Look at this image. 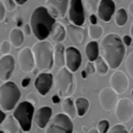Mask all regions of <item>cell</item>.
<instances>
[{
  "label": "cell",
  "mask_w": 133,
  "mask_h": 133,
  "mask_svg": "<svg viewBox=\"0 0 133 133\" xmlns=\"http://www.w3.org/2000/svg\"><path fill=\"white\" fill-rule=\"evenodd\" d=\"M6 117H7V116H6L5 112L0 109V125H2V124L4 123V121L6 119Z\"/></svg>",
  "instance_id": "7bdbcfd3"
},
{
  "label": "cell",
  "mask_w": 133,
  "mask_h": 133,
  "mask_svg": "<svg viewBox=\"0 0 133 133\" xmlns=\"http://www.w3.org/2000/svg\"><path fill=\"white\" fill-rule=\"evenodd\" d=\"M52 102H53L54 104H58V103L60 102V97H59L58 95H54V96L52 97Z\"/></svg>",
  "instance_id": "ee69618b"
},
{
  "label": "cell",
  "mask_w": 133,
  "mask_h": 133,
  "mask_svg": "<svg viewBox=\"0 0 133 133\" xmlns=\"http://www.w3.org/2000/svg\"><path fill=\"white\" fill-rule=\"evenodd\" d=\"M18 63L21 71L24 73H29L33 71V69L35 68V62H34V56L32 50L30 48L25 47L19 52Z\"/></svg>",
  "instance_id": "4fadbf2b"
},
{
  "label": "cell",
  "mask_w": 133,
  "mask_h": 133,
  "mask_svg": "<svg viewBox=\"0 0 133 133\" xmlns=\"http://www.w3.org/2000/svg\"><path fill=\"white\" fill-rule=\"evenodd\" d=\"M15 58L12 55H2L0 57V81H9L15 70Z\"/></svg>",
  "instance_id": "2e32d148"
},
{
  "label": "cell",
  "mask_w": 133,
  "mask_h": 133,
  "mask_svg": "<svg viewBox=\"0 0 133 133\" xmlns=\"http://www.w3.org/2000/svg\"><path fill=\"white\" fill-rule=\"evenodd\" d=\"M34 56L35 69L42 72H48L54 64V47L48 41H39L35 43L32 48Z\"/></svg>",
  "instance_id": "3957f363"
},
{
  "label": "cell",
  "mask_w": 133,
  "mask_h": 133,
  "mask_svg": "<svg viewBox=\"0 0 133 133\" xmlns=\"http://www.w3.org/2000/svg\"><path fill=\"white\" fill-rule=\"evenodd\" d=\"M81 62L82 57L80 51L76 47H68L65 49V68L72 73H75L78 71Z\"/></svg>",
  "instance_id": "5bb4252c"
},
{
  "label": "cell",
  "mask_w": 133,
  "mask_h": 133,
  "mask_svg": "<svg viewBox=\"0 0 133 133\" xmlns=\"http://www.w3.org/2000/svg\"><path fill=\"white\" fill-rule=\"evenodd\" d=\"M109 83H110V87L117 95H122L127 90V88L129 86V79L124 72L115 71L111 75V77L109 79Z\"/></svg>",
  "instance_id": "9a60e30c"
},
{
  "label": "cell",
  "mask_w": 133,
  "mask_h": 133,
  "mask_svg": "<svg viewBox=\"0 0 133 133\" xmlns=\"http://www.w3.org/2000/svg\"><path fill=\"white\" fill-rule=\"evenodd\" d=\"M23 33L25 35H30L32 33V30H31V27H30V24H24L23 25Z\"/></svg>",
  "instance_id": "f35d334b"
},
{
  "label": "cell",
  "mask_w": 133,
  "mask_h": 133,
  "mask_svg": "<svg viewBox=\"0 0 133 133\" xmlns=\"http://www.w3.org/2000/svg\"><path fill=\"white\" fill-rule=\"evenodd\" d=\"M75 105L77 109V114L79 117H82L85 115V113L89 109V101L84 97H79L75 100Z\"/></svg>",
  "instance_id": "484cf974"
},
{
  "label": "cell",
  "mask_w": 133,
  "mask_h": 133,
  "mask_svg": "<svg viewBox=\"0 0 133 133\" xmlns=\"http://www.w3.org/2000/svg\"><path fill=\"white\" fill-rule=\"evenodd\" d=\"M4 17H5V6H4L3 2L0 1V22L3 21Z\"/></svg>",
  "instance_id": "ab89813d"
},
{
  "label": "cell",
  "mask_w": 133,
  "mask_h": 133,
  "mask_svg": "<svg viewBox=\"0 0 133 133\" xmlns=\"http://www.w3.org/2000/svg\"><path fill=\"white\" fill-rule=\"evenodd\" d=\"M81 77H82L83 79H85V78L87 77V73L85 72V70H83V71L81 72Z\"/></svg>",
  "instance_id": "7dc6e473"
},
{
  "label": "cell",
  "mask_w": 133,
  "mask_h": 133,
  "mask_svg": "<svg viewBox=\"0 0 133 133\" xmlns=\"http://www.w3.org/2000/svg\"><path fill=\"white\" fill-rule=\"evenodd\" d=\"M108 133H129V132L123 124H116V125H113L110 128Z\"/></svg>",
  "instance_id": "d6a6232c"
},
{
  "label": "cell",
  "mask_w": 133,
  "mask_h": 133,
  "mask_svg": "<svg viewBox=\"0 0 133 133\" xmlns=\"http://www.w3.org/2000/svg\"><path fill=\"white\" fill-rule=\"evenodd\" d=\"M127 20H128V14H127V10L125 8H118L114 15V21H115V24L119 27L124 26L126 23H127Z\"/></svg>",
  "instance_id": "83f0119b"
},
{
  "label": "cell",
  "mask_w": 133,
  "mask_h": 133,
  "mask_svg": "<svg viewBox=\"0 0 133 133\" xmlns=\"http://www.w3.org/2000/svg\"><path fill=\"white\" fill-rule=\"evenodd\" d=\"M100 2H101V0H84L83 4H84V7L90 14H95L96 11H98Z\"/></svg>",
  "instance_id": "f546056e"
},
{
  "label": "cell",
  "mask_w": 133,
  "mask_h": 133,
  "mask_svg": "<svg viewBox=\"0 0 133 133\" xmlns=\"http://www.w3.org/2000/svg\"><path fill=\"white\" fill-rule=\"evenodd\" d=\"M100 54V46L96 41L89 42L85 47V55L88 59V61L94 62Z\"/></svg>",
  "instance_id": "cb8c5ba5"
},
{
  "label": "cell",
  "mask_w": 133,
  "mask_h": 133,
  "mask_svg": "<svg viewBox=\"0 0 133 133\" xmlns=\"http://www.w3.org/2000/svg\"><path fill=\"white\" fill-rule=\"evenodd\" d=\"M115 116L121 124L129 122L133 117V102L129 98H122L118 100L115 109Z\"/></svg>",
  "instance_id": "ba28073f"
},
{
  "label": "cell",
  "mask_w": 133,
  "mask_h": 133,
  "mask_svg": "<svg viewBox=\"0 0 133 133\" xmlns=\"http://www.w3.org/2000/svg\"><path fill=\"white\" fill-rule=\"evenodd\" d=\"M46 8L49 14L54 18H63L69 10L70 1L69 0H46Z\"/></svg>",
  "instance_id": "8fae6325"
},
{
  "label": "cell",
  "mask_w": 133,
  "mask_h": 133,
  "mask_svg": "<svg viewBox=\"0 0 133 133\" xmlns=\"http://www.w3.org/2000/svg\"><path fill=\"white\" fill-rule=\"evenodd\" d=\"M24 42V33L21 29L19 28H14L10 30V33H9V43L16 47V48H19L22 46Z\"/></svg>",
  "instance_id": "d4e9b609"
},
{
  "label": "cell",
  "mask_w": 133,
  "mask_h": 133,
  "mask_svg": "<svg viewBox=\"0 0 133 133\" xmlns=\"http://www.w3.org/2000/svg\"><path fill=\"white\" fill-rule=\"evenodd\" d=\"M3 131L5 133H23V129L21 128L18 121L14 117V115H8L4 123L2 124Z\"/></svg>",
  "instance_id": "44dd1931"
},
{
  "label": "cell",
  "mask_w": 133,
  "mask_h": 133,
  "mask_svg": "<svg viewBox=\"0 0 133 133\" xmlns=\"http://www.w3.org/2000/svg\"><path fill=\"white\" fill-rule=\"evenodd\" d=\"M100 55L106 61L109 69H117L126 55L123 39L116 33H108L105 35L100 43Z\"/></svg>",
  "instance_id": "6da1fadb"
},
{
  "label": "cell",
  "mask_w": 133,
  "mask_h": 133,
  "mask_svg": "<svg viewBox=\"0 0 133 133\" xmlns=\"http://www.w3.org/2000/svg\"><path fill=\"white\" fill-rule=\"evenodd\" d=\"M94 64H95V68H96V73L100 76H105L107 73H108V70H109V66L108 64L106 63V61L101 57L99 56L95 61H94Z\"/></svg>",
  "instance_id": "4316f807"
},
{
  "label": "cell",
  "mask_w": 133,
  "mask_h": 133,
  "mask_svg": "<svg viewBox=\"0 0 133 133\" xmlns=\"http://www.w3.org/2000/svg\"><path fill=\"white\" fill-rule=\"evenodd\" d=\"M45 133H74L73 121L64 113H56L45 128Z\"/></svg>",
  "instance_id": "52a82bcc"
},
{
  "label": "cell",
  "mask_w": 133,
  "mask_h": 133,
  "mask_svg": "<svg viewBox=\"0 0 133 133\" xmlns=\"http://www.w3.org/2000/svg\"><path fill=\"white\" fill-rule=\"evenodd\" d=\"M97 130L99 133H108L110 130V124L107 119H101L97 125Z\"/></svg>",
  "instance_id": "1f68e13d"
},
{
  "label": "cell",
  "mask_w": 133,
  "mask_h": 133,
  "mask_svg": "<svg viewBox=\"0 0 133 133\" xmlns=\"http://www.w3.org/2000/svg\"><path fill=\"white\" fill-rule=\"evenodd\" d=\"M129 133H133V127L131 128V130H130V132H129Z\"/></svg>",
  "instance_id": "681fc988"
},
{
  "label": "cell",
  "mask_w": 133,
  "mask_h": 133,
  "mask_svg": "<svg viewBox=\"0 0 133 133\" xmlns=\"http://www.w3.org/2000/svg\"><path fill=\"white\" fill-rule=\"evenodd\" d=\"M123 43H124V45L125 46H131L132 45V42H133V39H132V37L130 36V35H128V34H126V35H124L123 36Z\"/></svg>",
  "instance_id": "74e56055"
},
{
  "label": "cell",
  "mask_w": 133,
  "mask_h": 133,
  "mask_svg": "<svg viewBox=\"0 0 133 133\" xmlns=\"http://www.w3.org/2000/svg\"><path fill=\"white\" fill-rule=\"evenodd\" d=\"M89 22L91 25H97V22H98V18L95 14H90L89 16Z\"/></svg>",
  "instance_id": "60d3db41"
},
{
  "label": "cell",
  "mask_w": 133,
  "mask_h": 133,
  "mask_svg": "<svg viewBox=\"0 0 133 133\" xmlns=\"http://www.w3.org/2000/svg\"><path fill=\"white\" fill-rule=\"evenodd\" d=\"M53 84H54V77L52 76V74L48 72L39 73L34 80V87L41 96H46L50 91Z\"/></svg>",
  "instance_id": "7c38bea8"
},
{
  "label": "cell",
  "mask_w": 133,
  "mask_h": 133,
  "mask_svg": "<svg viewBox=\"0 0 133 133\" xmlns=\"http://www.w3.org/2000/svg\"><path fill=\"white\" fill-rule=\"evenodd\" d=\"M65 35H66L65 27L60 23H56L50 33V39L54 42L55 44H57V43L62 42L65 38Z\"/></svg>",
  "instance_id": "603a6c76"
},
{
  "label": "cell",
  "mask_w": 133,
  "mask_h": 133,
  "mask_svg": "<svg viewBox=\"0 0 133 133\" xmlns=\"http://www.w3.org/2000/svg\"><path fill=\"white\" fill-rule=\"evenodd\" d=\"M54 88L60 98H70L76 90V78L65 66L60 68L54 77Z\"/></svg>",
  "instance_id": "277c9868"
},
{
  "label": "cell",
  "mask_w": 133,
  "mask_h": 133,
  "mask_svg": "<svg viewBox=\"0 0 133 133\" xmlns=\"http://www.w3.org/2000/svg\"><path fill=\"white\" fill-rule=\"evenodd\" d=\"M125 66H126V70H127L129 76L133 79V52L129 53V55L126 57Z\"/></svg>",
  "instance_id": "4dcf8cb0"
},
{
  "label": "cell",
  "mask_w": 133,
  "mask_h": 133,
  "mask_svg": "<svg viewBox=\"0 0 133 133\" xmlns=\"http://www.w3.org/2000/svg\"><path fill=\"white\" fill-rule=\"evenodd\" d=\"M26 101L29 102L30 104H32L34 107H36V105L38 104V96L35 92H29L26 97Z\"/></svg>",
  "instance_id": "e575fe53"
},
{
  "label": "cell",
  "mask_w": 133,
  "mask_h": 133,
  "mask_svg": "<svg viewBox=\"0 0 133 133\" xmlns=\"http://www.w3.org/2000/svg\"><path fill=\"white\" fill-rule=\"evenodd\" d=\"M0 133H5V132H4L3 130H0Z\"/></svg>",
  "instance_id": "f907efd6"
},
{
  "label": "cell",
  "mask_w": 133,
  "mask_h": 133,
  "mask_svg": "<svg viewBox=\"0 0 133 133\" xmlns=\"http://www.w3.org/2000/svg\"><path fill=\"white\" fill-rule=\"evenodd\" d=\"M34 106L27 101H23L17 105L14 110V117L18 121L24 132H28L31 129L32 119L34 116Z\"/></svg>",
  "instance_id": "8992f818"
},
{
  "label": "cell",
  "mask_w": 133,
  "mask_h": 133,
  "mask_svg": "<svg viewBox=\"0 0 133 133\" xmlns=\"http://www.w3.org/2000/svg\"><path fill=\"white\" fill-rule=\"evenodd\" d=\"M131 94H132V96H133V88H132V90H131Z\"/></svg>",
  "instance_id": "816d5d0a"
},
{
  "label": "cell",
  "mask_w": 133,
  "mask_h": 133,
  "mask_svg": "<svg viewBox=\"0 0 133 133\" xmlns=\"http://www.w3.org/2000/svg\"><path fill=\"white\" fill-rule=\"evenodd\" d=\"M29 83H30V78H29V77H26V78H24V79L22 80L21 85H22V87H27V86L29 85Z\"/></svg>",
  "instance_id": "b9f144b4"
},
{
  "label": "cell",
  "mask_w": 133,
  "mask_h": 133,
  "mask_svg": "<svg viewBox=\"0 0 133 133\" xmlns=\"http://www.w3.org/2000/svg\"><path fill=\"white\" fill-rule=\"evenodd\" d=\"M103 34V28L100 25H90L88 27V36L91 41L99 39Z\"/></svg>",
  "instance_id": "f1b7e54d"
},
{
  "label": "cell",
  "mask_w": 133,
  "mask_h": 133,
  "mask_svg": "<svg viewBox=\"0 0 133 133\" xmlns=\"http://www.w3.org/2000/svg\"><path fill=\"white\" fill-rule=\"evenodd\" d=\"M74 133H78V132H74Z\"/></svg>",
  "instance_id": "f5cc1de1"
},
{
  "label": "cell",
  "mask_w": 133,
  "mask_h": 133,
  "mask_svg": "<svg viewBox=\"0 0 133 133\" xmlns=\"http://www.w3.org/2000/svg\"><path fill=\"white\" fill-rule=\"evenodd\" d=\"M10 43L6 39L2 41L1 44H0V52L2 55H8L9 52H10Z\"/></svg>",
  "instance_id": "836d02e7"
},
{
  "label": "cell",
  "mask_w": 133,
  "mask_h": 133,
  "mask_svg": "<svg viewBox=\"0 0 133 133\" xmlns=\"http://www.w3.org/2000/svg\"><path fill=\"white\" fill-rule=\"evenodd\" d=\"M118 100V95L111 87H104L99 94L100 105L107 112H110L115 109Z\"/></svg>",
  "instance_id": "30bf717a"
},
{
  "label": "cell",
  "mask_w": 133,
  "mask_h": 133,
  "mask_svg": "<svg viewBox=\"0 0 133 133\" xmlns=\"http://www.w3.org/2000/svg\"><path fill=\"white\" fill-rule=\"evenodd\" d=\"M61 109H62V113L68 115L72 121L75 117L78 116L76 105H75V101L71 97L70 98H65V99L62 100V102H61Z\"/></svg>",
  "instance_id": "ffe728a7"
},
{
  "label": "cell",
  "mask_w": 133,
  "mask_h": 133,
  "mask_svg": "<svg viewBox=\"0 0 133 133\" xmlns=\"http://www.w3.org/2000/svg\"><path fill=\"white\" fill-rule=\"evenodd\" d=\"M21 98V90L12 81H6L0 85V109L4 112L17 107Z\"/></svg>",
  "instance_id": "5b68a950"
},
{
  "label": "cell",
  "mask_w": 133,
  "mask_h": 133,
  "mask_svg": "<svg viewBox=\"0 0 133 133\" xmlns=\"http://www.w3.org/2000/svg\"><path fill=\"white\" fill-rule=\"evenodd\" d=\"M128 10H129V14L133 17V2H131L129 4V7H128Z\"/></svg>",
  "instance_id": "f6af8a7d"
},
{
  "label": "cell",
  "mask_w": 133,
  "mask_h": 133,
  "mask_svg": "<svg viewBox=\"0 0 133 133\" xmlns=\"http://www.w3.org/2000/svg\"><path fill=\"white\" fill-rule=\"evenodd\" d=\"M29 24L34 36L38 41H46V38L50 36L56 21L49 14L46 6H38L32 11Z\"/></svg>",
  "instance_id": "7a4b0ae2"
},
{
  "label": "cell",
  "mask_w": 133,
  "mask_h": 133,
  "mask_svg": "<svg viewBox=\"0 0 133 133\" xmlns=\"http://www.w3.org/2000/svg\"><path fill=\"white\" fill-rule=\"evenodd\" d=\"M130 36H131L132 39H133V24L131 25V28H130Z\"/></svg>",
  "instance_id": "c3c4849f"
},
{
  "label": "cell",
  "mask_w": 133,
  "mask_h": 133,
  "mask_svg": "<svg viewBox=\"0 0 133 133\" xmlns=\"http://www.w3.org/2000/svg\"><path fill=\"white\" fill-rule=\"evenodd\" d=\"M114 11H115V3L113 2V0H101L97 15L101 21L107 23L111 20Z\"/></svg>",
  "instance_id": "e0dca14e"
},
{
  "label": "cell",
  "mask_w": 133,
  "mask_h": 133,
  "mask_svg": "<svg viewBox=\"0 0 133 133\" xmlns=\"http://www.w3.org/2000/svg\"><path fill=\"white\" fill-rule=\"evenodd\" d=\"M66 34L71 41L72 44L75 46H81L85 39V31L82 27L73 25V24H66L65 26Z\"/></svg>",
  "instance_id": "ac0fdd59"
},
{
  "label": "cell",
  "mask_w": 133,
  "mask_h": 133,
  "mask_svg": "<svg viewBox=\"0 0 133 133\" xmlns=\"http://www.w3.org/2000/svg\"><path fill=\"white\" fill-rule=\"evenodd\" d=\"M54 64L58 68L65 66V48L61 43L54 45Z\"/></svg>",
  "instance_id": "7402d4cb"
},
{
  "label": "cell",
  "mask_w": 133,
  "mask_h": 133,
  "mask_svg": "<svg viewBox=\"0 0 133 133\" xmlns=\"http://www.w3.org/2000/svg\"><path fill=\"white\" fill-rule=\"evenodd\" d=\"M51 118H52V108L49 106H42L35 111L33 116L34 123L39 129L46 128Z\"/></svg>",
  "instance_id": "d6986e66"
},
{
  "label": "cell",
  "mask_w": 133,
  "mask_h": 133,
  "mask_svg": "<svg viewBox=\"0 0 133 133\" xmlns=\"http://www.w3.org/2000/svg\"><path fill=\"white\" fill-rule=\"evenodd\" d=\"M26 1H27V0H15L16 4H18V5H22V4H24Z\"/></svg>",
  "instance_id": "bcb514c9"
},
{
  "label": "cell",
  "mask_w": 133,
  "mask_h": 133,
  "mask_svg": "<svg viewBox=\"0 0 133 133\" xmlns=\"http://www.w3.org/2000/svg\"><path fill=\"white\" fill-rule=\"evenodd\" d=\"M68 17L73 25L81 27L84 24L85 16H84V8H83L82 0H71L70 1Z\"/></svg>",
  "instance_id": "9c48e42d"
},
{
  "label": "cell",
  "mask_w": 133,
  "mask_h": 133,
  "mask_svg": "<svg viewBox=\"0 0 133 133\" xmlns=\"http://www.w3.org/2000/svg\"><path fill=\"white\" fill-rule=\"evenodd\" d=\"M3 4H4V6H5V9L8 10V11L14 10V8L16 7V2H15V0H4Z\"/></svg>",
  "instance_id": "8d00e7d4"
},
{
  "label": "cell",
  "mask_w": 133,
  "mask_h": 133,
  "mask_svg": "<svg viewBox=\"0 0 133 133\" xmlns=\"http://www.w3.org/2000/svg\"><path fill=\"white\" fill-rule=\"evenodd\" d=\"M84 70H85V72L87 73V75H91V74L96 73L95 64H94V62H91V61H87V62H86Z\"/></svg>",
  "instance_id": "d590c367"
}]
</instances>
